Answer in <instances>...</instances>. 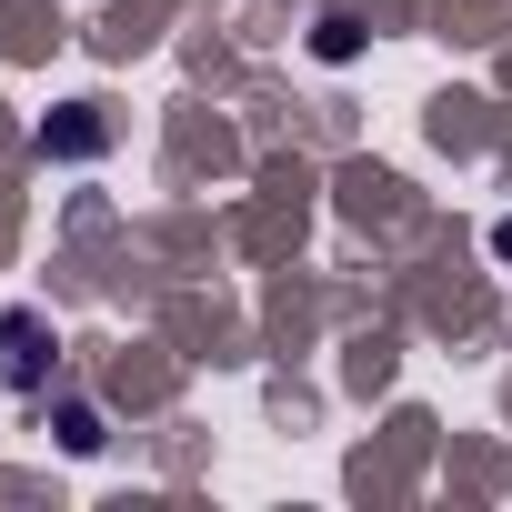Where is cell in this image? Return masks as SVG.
Wrapping results in <instances>:
<instances>
[{"mask_svg": "<svg viewBox=\"0 0 512 512\" xmlns=\"http://www.w3.org/2000/svg\"><path fill=\"white\" fill-rule=\"evenodd\" d=\"M61 442H71V452H101V412L71 402V412H61Z\"/></svg>", "mask_w": 512, "mask_h": 512, "instance_id": "obj_2", "label": "cell"}, {"mask_svg": "<svg viewBox=\"0 0 512 512\" xmlns=\"http://www.w3.org/2000/svg\"><path fill=\"white\" fill-rule=\"evenodd\" d=\"M41 382H51V322L0 312V392H41Z\"/></svg>", "mask_w": 512, "mask_h": 512, "instance_id": "obj_1", "label": "cell"}, {"mask_svg": "<svg viewBox=\"0 0 512 512\" xmlns=\"http://www.w3.org/2000/svg\"><path fill=\"white\" fill-rule=\"evenodd\" d=\"M492 241H502V262H512V221H502V231H492Z\"/></svg>", "mask_w": 512, "mask_h": 512, "instance_id": "obj_3", "label": "cell"}]
</instances>
